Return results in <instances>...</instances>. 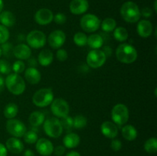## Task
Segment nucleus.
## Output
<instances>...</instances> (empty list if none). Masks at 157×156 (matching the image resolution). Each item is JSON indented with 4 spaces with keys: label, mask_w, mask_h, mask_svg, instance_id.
Here are the masks:
<instances>
[{
    "label": "nucleus",
    "mask_w": 157,
    "mask_h": 156,
    "mask_svg": "<svg viewBox=\"0 0 157 156\" xmlns=\"http://www.w3.org/2000/svg\"><path fill=\"white\" fill-rule=\"evenodd\" d=\"M23 156H35V154L31 149H27L25 151Z\"/></svg>",
    "instance_id": "48"
},
{
    "label": "nucleus",
    "mask_w": 157,
    "mask_h": 156,
    "mask_svg": "<svg viewBox=\"0 0 157 156\" xmlns=\"http://www.w3.org/2000/svg\"><path fill=\"white\" fill-rule=\"evenodd\" d=\"M53 12L48 9H40L35 12V21L40 25H47L53 21Z\"/></svg>",
    "instance_id": "13"
},
{
    "label": "nucleus",
    "mask_w": 157,
    "mask_h": 156,
    "mask_svg": "<svg viewBox=\"0 0 157 156\" xmlns=\"http://www.w3.org/2000/svg\"><path fill=\"white\" fill-rule=\"evenodd\" d=\"M6 84H5V79L2 75H0V93L4 90Z\"/></svg>",
    "instance_id": "47"
},
{
    "label": "nucleus",
    "mask_w": 157,
    "mask_h": 156,
    "mask_svg": "<svg viewBox=\"0 0 157 156\" xmlns=\"http://www.w3.org/2000/svg\"><path fill=\"white\" fill-rule=\"evenodd\" d=\"M66 41V35L61 30H55L51 32L48 38L49 45L54 49H58L64 44Z\"/></svg>",
    "instance_id": "12"
},
{
    "label": "nucleus",
    "mask_w": 157,
    "mask_h": 156,
    "mask_svg": "<svg viewBox=\"0 0 157 156\" xmlns=\"http://www.w3.org/2000/svg\"><path fill=\"white\" fill-rule=\"evenodd\" d=\"M37 151L42 156H49L53 153L54 146L52 142L45 138L38 139L35 145Z\"/></svg>",
    "instance_id": "14"
},
{
    "label": "nucleus",
    "mask_w": 157,
    "mask_h": 156,
    "mask_svg": "<svg viewBox=\"0 0 157 156\" xmlns=\"http://www.w3.org/2000/svg\"><path fill=\"white\" fill-rule=\"evenodd\" d=\"M24 140L26 143L28 144H35L38 141V137L37 135L36 132L33 131V130H30V131H26L25 135L23 136Z\"/></svg>",
    "instance_id": "33"
},
{
    "label": "nucleus",
    "mask_w": 157,
    "mask_h": 156,
    "mask_svg": "<svg viewBox=\"0 0 157 156\" xmlns=\"http://www.w3.org/2000/svg\"><path fill=\"white\" fill-rule=\"evenodd\" d=\"M87 37L83 32H77L75 35H74V42L76 45L79 46V47H83V46L87 44Z\"/></svg>",
    "instance_id": "32"
},
{
    "label": "nucleus",
    "mask_w": 157,
    "mask_h": 156,
    "mask_svg": "<svg viewBox=\"0 0 157 156\" xmlns=\"http://www.w3.org/2000/svg\"><path fill=\"white\" fill-rule=\"evenodd\" d=\"M18 112V107L14 102H9L6 106L4 109V116L8 119H14L17 116Z\"/></svg>",
    "instance_id": "27"
},
{
    "label": "nucleus",
    "mask_w": 157,
    "mask_h": 156,
    "mask_svg": "<svg viewBox=\"0 0 157 156\" xmlns=\"http://www.w3.org/2000/svg\"><path fill=\"white\" fill-rule=\"evenodd\" d=\"M144 149L147 153L155 154L157 151V139L156 138L153 137L147 139L144 144Z\"/></svg>",
    "instance_id": "30"
},
{
    "label": "nucleus",
    "mask_w": 157,
    "mask_h": 156,
    "mask_svg": "<svg viewBox=\"0 0 157 156\" xmlns=\"http://www.w3.org/2000/svg\"><path fill=\"white\" fill-rule=\"evenodd\" d=\"M5 84L8 90L14 95H21L25 90V82L24 79L17 73H9L5 80Z\"/></svg>",
    "instance_id": "3"
},
{
    "label": "nucleus",
    "mask_w": 157,
    "mask_h": 156,
    "mask_svg": "<svg viewBox=\"0 0 157 156\" xmlns=\"http://www.w3.org/2000/svg\"><path fill=\"white\" fill-rule=\"evenodd\" d=\"M61 125H62L63 128L67 130H71L74 128V124H73V118L71 116H65V117L62 118L61 120Z\"/></svg>",
    "instance_id": "36"
},
{
    "label": "nucleus",
    "mask_w": 157,
    "mask_h": 156,
    "mask_svg": "<svg viewBox=\"0 0 157 156\" xmlns=\"http://www.w3.org/2000/svg\"><path fill=\"white\" fill-rule=\"evenodd\" d=\"M130 116L129 110L124 104L118 103L113 107L111 111V118L113 123L117 126H123L127 122Z\"/></svg>",
    "instance_id": "6"
},
{
    "label": "nucleus",
    "mask_w": 157,
    "mask_h": 156,
    "mask_svg": "<svg viewBox=\"0 0 157 156\" xmlns=\"http://www.w3.org/2000/svg\"><path fill=\"white\" fill-rule=\"evenodd\" d=\"M44 120H45V116H44V113L40 111L32 112L29 117V123L32 127H35V128L42 125Z\"/></svg>",
    "instance_id": "24"
},
{
    "label": "nucleus",
    "mask_w": 157,
    "mask_h": 156,
    "mask_svg": "<svg viewBox=\"0 0 157 156\" xmlns=\"http://www.w3.org/2000/svg\"><path fill=\"white\" fill-rule=\"evenodd\" d=\"M153 27L152 23L148 20H141L136 26V32L141 38H149L153 34Z\"/></svg>",
    "instance_id": "17"
},
{
    "label": "nucleus",
    "mask_w": 157,
    "mask_h": 156,
    "mask_svg": "<svg viewBox=\"0 0 157 156\" xmlns=\"http://www.w3.org/2000/svg\"><path fill=\"white\" fill-rule=\"evenodd\" d=\"M2 55V49H1V47H0V58H1Z\"/></svg>",
    "instance_id": "52"
},
{
    "label": "nucleus",
    "mask_w": 157,
    "mask_h": 156,
    "mask_svg": "<svg viewBox=\"0 0 157 156\" xmlns=\"http://www.w3.org/2000/svg\"><path fill=\"white\" fill-rule=\"evenodd\" d=\"M88 8L87 0H72L69 6L70 12L74 15H82L88 10Z\"/></svg>",
    "instance_id": "15"
},
{
    "label": "nucleus",
    "mask_w": 157,
    "mask_h": 156,
    "mask_svg": "<svg viewBox=\"0 0 157 156\" xmlns=\"http://www.w3.org/2000/svg\"><path fill=\"white\" fill-rule=\"evenodd\" d=\"M6 147L8 151L12 154H20L24 149V145L21 141L15 137L9 138L6 141Z\"/></svg>",
    "instance_id": "19"
},
{
    "label": "nucleus",
    "mask_w": 157,
    "mask_h": 156,
    "mask_svg": "<svg viewBox=\"0 0 157 156\" xmlns=\"http://www.w3.org/2000/svg\"><path fill=\"white\" fill-rule=\"evenodd\" d=\"M51 110L56 118H62L68 116L70 106L67 101L61 98L53 99L51 103Z\"/></svg>",
    "instance_id": "10"
},
{
    "label": "nucleus",
    "mask_w": 157,
    "mask_h": 156,
    "mask_svg": "<svg viewBox=\"0 0 157 156\" xmlns=\"http://www.w3.org/2000/svg\"><path fill=\"white\" fill-rule=\"evenodd\" d=\"M137 51L133 45L127 43L121 44L116 50L117 59L123 64H132L137 59Z\"/></svg>",
    "instance_id": "1"
},
{
    "label": "nucleus",
    "mask_w": 157,
    "mask_h": 156,
    "mask_svg": "<svg viewBox=\"0 0 157 156\" xmlns=\"http://www.w3.org/2000/svg\"><path fill=\"white\" fill-rule=\"evenodd\" d=\"M54 152L57 156H61L65 152V147L62 145H58L56 148H54Z\"/></svg>",
    "instance_id": "42"
},
{
    "label": "nucleus",
    "mask_w": 157,
    "mask_h": 156,
    "mask_svg": "<svg viewBox=\"0 0 157 156\" xmlns=\"http://www.w3.org/2000/svg\"><path fill=\"white\" fill-rule=\"evenodd\" d=\"M80 136L76 133L70 132L65 135V136L63 139V144L64 147L67 148H74L78 146L80 144Z\"/></svg>",
    "instance_id": "21"
},
{
    "label": "nucleus",
    "mask_w": 157,
    "mask_h": 156,
    "mask_svg": "<svg viewBox=\"0 0 157 156\" xmlns=\"http://www.w3.org/2000/svg\"><path fill=\"white\" fill-rule=\"evenodd\" d=\"M53 20L55 21V22L58 24H63L64 23H65L67 18H66V15L63 13H58L54 16Z\"/></svg>",
    "instance_id": "40"
},
{
    "label": "nucleus",
    "mask_w": 157,
    "mask_h": 156,
    "mask_svg": "<svg viewBox=\"0 0 157 156\" xmlns=\"http://www.w3.org/2000/svg\"><path fill=\"white\" fill-rule=\"evenodd\" d=\"M8 150L6 145L0 143V156H7Z\"/></svg>",
    "instance_id": "45"
},
{
    "label": "nucleus",
    "mask_w": 157,
    "mask_h": 156,
    "mask_svg": "<svg viewBox=\"0 0 157 156\" xmlns=\"http://www.w3.org/2000/svg\"><path fill=\"white\" fill-rule=\"evenodd\" d=\"M73 124L74 128L81 129L87 125V119H86L85 116L82 115H78L75 118H73Z\"/></svg>",
    "instance_id": "31"
},
{
    "label": "nucleus",
    "mask_w": 157,
    "mask_h": 156,
    "mask_svg": "<svg viewBox=\"0 0 157 156\" xmlns=\"http://www.w3.org/2000/svg\"><path fill=\"white\" fill-rule=\"evenodd\" d=\"M101 23L99 18L93 14L84 15L80 21L81 28L88 33H92L98 30L101 26Z\"/></svg>",
    "instance_id": "9"
},
{
    "label": "nucleus",
    "mask_w": 157,
    "mask_h": 156,
    "mask_svg": "<svg viewBox=\"0 0 157 156\" xmlns=\"http://www.w3.org/2000/svg\"><path fill=\"white\" fill-rule=\"evenodd\" d=\"M65 156H81V154H80V153L78 152V151H70V152L67 153Z\"/></svg>",
    "instance_id": "49"
},
{
    "label": "nucleus",
    "mask_w": 157,
    "mask_h": 156,
    "mask_svg": "<svg viewBox=\"0 0 157 156\" xmlns=\"http://www.w3.org/2000/svg\"><path fill=\"white\" fill-rule=\"evenodd\" d=\"M102 51L104 52V54L106 55V57H110L111 56V54H112V49L111 47H109V46H106V47H104V48H103Z\"/></svg>",
    "instance_id": "46"
},
{
    "label": "nucleus",
    "mask_w": 157,
    "mask_h": 156,
    "mask_svg": "<svg viewBox=\"0 0 157 156\" xmlns=\"http://www.w3.org/2000/svg\"><path fill=\"white\" fill-rule=\"evenodd\" d=\"M121 15L125 21L136 23L141 17L140 10L135 2L128 1L124 2L121 8Z\"/></svg>",
    "instance_id": "2"
},
{
    "label": "nucleus",
    "mask_w": 157,
    "mask_h": 156,
    "mask_svg": "<svg viewBox=\"0 0 157 156\" xmlns=\"http://www.w3.org/2000/svg\"><path fill=\"white\" fill-rule=\"evenodd\" d=\"M28 64L29 65V67H35L36 68L38 64V62L35 58H31L30 57L28 59Z\"/></svg>",
    "instance_id": "44"
},
{
    "label": "nucleus",
    "mask_w": 157,
    "mask_h": 156,
    "mask_svg": "<svg viewBox=\"0 0 157 156\" xmlns=\"http://www.w3.org/2000/svg\"><path fill=\"white\" fill-rule=\"evenodd\" d=\"M56 57L58 61L63 62L67 59L68 55H67V52L64 49H58L56 53Z\"/></svg>",
    "instance_id": "39"
},
{
    "label": "nucleus",
    "mask_w": 157,
    "mask_h": 156,
    "mask_svg": "<svg viewBox=\"0 0 157 156\" xmlns=\"http://www.w3.org/2000/svg\"><path fill=\"white\" fill-rule=\"evenodd\" d=\"M156 3H157V1H156V0H155V2H154V9H155V12H157Z\"/></svg>",
    "instance_id": "51"
},
{
    "label": "nucleus",
    "mask_w": 157,
    "mask_h": 156,
    "mask_svg": "<svg viewBox=\"0 0 157 156\" xmlns=\"http://www.w3.org/2000/svg\"><path fill=\"white\" fill-rule=\"evenodd\" d=\"M101 131L102 134L108 139H114L118 135L117 125L110 121H105L101 124Z\"/></svg>",
    "instance_id": "16"
},
{
    "label": "nucleus",
    "mask_w": 157,
    "mask_h": 156,
    "mask_svg": "<svg viewBox=\"0 0 157 156\" xmlns=\"http://www.w3.org/2000/svg\"><path fill=\"white\" fill-rule=\"evenodd\" d=\"M28 45L34 49L43 47L46 44L47 38L44 32L38 30H34L29 32L25 38Z\"/></svg>",
    "instance_id": "7"
},
{
    "label": "nucleus",
    "mask_w": 157,
    "mask_h": 156,
    "mask_svg": "<svg viewBox=\"0 0 157 156\" xmlns=\"http://www.w3.org/2000/svg\"><path fill=\"white\" fill-rule=\"evenodd\" d=\"M3 7H4V4H3L2 0H0V12H2Z\"/></svg>",
    "instance_id": "50"
},
{
    "label": "nucleus",
    "mask_w": 157,
    "mask_h": 156,
    "mask_svg": "<svg viewBox=\"0 0 157 156\" xmlns=\"http://www.w3.org/2000/svg\"><path fill=\"white\" fill-rule=\"evenodd\" d=\"M15 17L12 12L9 11H2L0 12V23L5 27H12L15 24Z\"/></svg>",
    "instance_id": "23"
},
{
    "label": "nucleus",
    "mask_w": 157,
    "mask_h": 156,
    "mask_svg": "<svg viewBox=\"0 0 157 156\" xmlns=\"http://www.w3.org/2000/svg\"><path fill=\"white\" fill-rule=\"evenodd\" d=\"M101 28L104 32H111L117 28V22L113 18H106L102 23H101Z\"/></svg>",
    "instance_id": "29"
},
{
    "label": "nucleus",
    "mask_w": 157,
    "mask_h": 156,
    "mask_svg": "<svg viewBox=\"0 0 157 156\" xmlns=\"http://www.w3.org/2000/svg\"><path fill=\"white\" fill-rule=\"evenodd\" d=\"M25 78L30 84H38L41 81V75L35 67H29L25 71Z\"/></svg>",
    "instance_id": "20"
},
{
    "label": "nucleus",
    "mask_w": 157,
    "mask_h": 156,
    "mask_svg": "<svg viewBox=\"0 0 157 156\" xmlns=\"http://www.w3.org/2000/svg\"><path fill=\"white\" fill-rule=\"evenodd\" d=\"M54 99V93L51 88H42L34 93L32 102L38 107H46L50 105Z\"/></svg>",
    "instance_id": "4"
},
{
    "label": "nucleus",
    "mask_w": 157,
    "mask_h": 156,
    "mask_svg": "<svg viewBox=\"0 0 157 156\" xmlns=\"http://www.w3.org/2000/svg\"><path fill=\"white\" fill-rule=\"evenodd\" d=\"M25 70V64L21 60L14 62L13 65L12 66V70H13L14 73H17V74H20V73H23Z\"/></svg>",
    "instance_id": "35"
},
{
    "label": "nucleus",
    "mask_w": 157,
    "mask_h": 156,
    "mask_svg": "<svg viewBox=\"0 0 157 156\" xmlns=\"http://www.w3.org/2000/svg\"><path fill=\"white\" fill-rule=\"evenodd\" d=\"M13 55L19 60H28L32 55V50L29 45L22 43L14 47Z\"/></svg>",
    "instance_id": "18"
},
{
    "label": "nucleus",
    "mask_w": 157,
    "mask_h": 156,
    "mask_svg": "<svg viewBox=\"0 0 157 156\" xmlns=\"http://www.w3.org/2000/svg\"><path fill=\"white\" fill-rule=\"evenodd\" d=\"M141 15H143L145 18H150V16L153 14V12H152L151 9L150 8H144V9H142V11H140Z\"/></svg>",
    "instance_id": "43"
},
{
    "label": "nucleus",
    "mask_w": 157,
    "mask_h": 156,
    "mask_svg": "<svg viewBox=\"0 0 157 156\" xmlns=\"http://www.w3.org/2000/svg\"><path fill=\"white\" fill-rule=\"evenodd\" d=\"M12 71L10 64L6 60H0V73L2 74L9 75Z\"/></svg>",
    "instance_id": "37"
},
{
    "label": "nucleus",
    "mask_w": 157,
    "mask_h": 156,
    "mask_svg": "<svg viewBox=\"0 0 157 156\" xmlns=\"http://www.w3.org/2000/svg\"><path fill=\"white\" fill-rule=\"evenodd\" d=\"M104 44L103 38L98 34H92L90 36L87 37V44L90 46L92 49H99L102 47Z\"/></svg>",
    "instance_id": "26"
},
{
    "label": "nucleus",
    "mask_w": 157,
    "mask_h": 156,
    "mask_svg": "<svg viewBox=\"0 0 157 156\" xmlns=\"http://www.w3.org/2000/svg\"><path fill=\"white\" fill-rule=\"evenodd\" d=\"M6 130L13 137H23L25 133L27 131L25 125L19 119H11L6 122Z\"/></svg>",
    "instance_id": "11"
},
{
    "label": "nucleus",
    "mask_w": 157,
    "mask_h": 156,
    "mask_svg": "<svg viewBox=\"0 0 157 156\" xmlns=\"http://www.w3.org/2000/svg\"><path fill=\"white\" fill-rule=\"evenodd\" d=\"M54 59L53 53L48 49H44L39 53L38 57V64L43 67H48L52 63Z\"/></svg>",
    "instance_id": "22"
},
{
    "label": "nucleus",
    "mask_w": 157,
    "mask_h": 156,
    "mask_svg": "<svg viewBox=\"0 0 157 156\" xmlns=\"http://www.w3.org/2000/svg\"><path fill=\"white\" fill-rule=\"evenodd\" d=\"M113 37L117 41L124 42L128 38V32L124 27H117L113 30Z\"/></svg>",
    "instance_id": "28"
},
{
    "label": "nucleus",
    "mask_w": 157,
    "mask_h": 156,
    "mask_svg": "<svg viewBox=\"0 0 157 156\" xmlns=\"http://www.w3.org/2000/svg\"><path fill=\"white\" fill-rule=\"evenodd\" d=\"M107 57L100 49H93L87 55L86 61L87 65L94 69L100 68L106 62Z\"/></svg>",
    "instance_id": "8"
},
{
    "label": "nucleus",
    "mask_w": 157,
    "mask_h": 156,
    "mask_svg": "<svg viewBox=\"0 0 157 156\" xmlns=\"http://www.w3.org/2000/svg\"><path fill=\"white\" fill-rule=\"evenodd\" d=\"M2 53L6 58H11L13 55V49L14 47L10 43L6 42L2 44L1 47Z\"/></svg>",
    "instance_id": "34"
},
{
    "label": "nucleus",
    "mask_w": 157,
    "mask_h": 156,
    "mask_svg": "<svg viewBox=\"0 0 157 156\" xmlns=\"http://www.w3.org/2000/svg\"><path fill=\"white\" fill-rule=\"evenodd\" d=\"M9 38V31L2 24H0V44L7 42Z\"/></svg>",
    "instance_id": "38"
},
{
    "label": "nucleus",
    "mask_w": 157,
    "mask_h": 156,
    "mask_svg": "<svg viewBox=\"0 0 157 156\" xmlns=\"http://www.w3.org/2000/svg\"><path fill=\"white\" fill-rule=\"evenodd\" d=\"M110 147H111L113 151H118L122 148V142L118 139H113L111 143H110Z\"/></svg>",
    "instance_id": "41"
},
{
    "label": "nucleus",
    "mask_w": 157,
    "mask_h": 156,
    "mask_svg": "<svg viewBox=\"0 0 157 156\" xmlns=\"http://www.w3.org/2000/svg\"><path fill=\"white\" fill-rule=\"evenodd\" d=\"M43 128L45 134L50 138H57L60 137L63 133L62 125H61V121L56 117H51L44 120Z\"/></svg>",
    "instance_id": "5"
},
{
    "label": "nucleus",
    "mask_w": 157,
    "mask_h": 156,
    "mask_svg": "<svg viewBox=\"0 0 157 156\" xmlns=\"http://www.w3.org/2000/svg\"><path fill=\"white\" fill-rule=\"evenodd\" d=\"M122 136L126 140L133 141L137 137V131L132 125H125L121 129Z\"/></svg>",
    "instance_id": "25"
}]
</instances>
